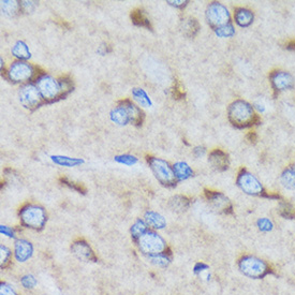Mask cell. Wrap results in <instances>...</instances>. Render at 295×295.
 Segmentation results:
<instances>
[{"instance_id":"3957f363","label":"cell","mask_w":295,"mask_h":295,"mask_svg":"<svg viewBox=\"0 0 295 295\" xmlns=\"http://www.w3.org/2000/svg\"><path fill=\"white\" fill-rule=\"evenodd\" d=\"M19 216L23 225L36 231L42 230L48 220L44 208L36 204H27L23 206L20 209Z\"/></svg>"},{"instance_id":"74e56055","label":"cell","mask_w":295,"mask_h":295,"mask_svg":"<svg viewBox=\"0 0 295 295\" xmlns=\"http://www.w3.org/2000/svg\"><path fill=\"white\" fill-rule=\"evenodd\" d=\"M0 233H2L3 235L10 238H15V236H17V234H15V231L13 228L8 225H4V224L0 225Z\"/></svg>"},{"instance_id":"83f0119b","label":"cell","mask_w":295,"mask_h":295,"mask_svg":"<svg viewBox=\"0 0 295 295\" xmlns=\"http://www.w3.org/2000/svg\"><path fill=\"white\" fill-rule=\"evenodd\" d=\"M280 180L282 186L286 189H295V171L292 169L291 165L290 168L283 171Z\"/></svg>"},{"instance_id":"d6986e66","label":"cell","mask_w":295,"mask_h":295,"mask_svg":"<svg viewBox=\"0 0 295 295\" xmlns=\"http://www.w3.org/2000/svg\"><path fill=\"white\" fill-rule=\"evenodd\" d=\"M173 171H174V174H175L177 181L186 180L193 175L192 169L189 166L188 163L184 161H178L176 163H174Z\"/></svg>"},{"instance_id":"bcb514c9","label":"cell","mask_w":295,"mask_h":295,"mask_svg":"<svg viewBox=\"0 0 295 295\" xmlns=\"http://www.w3.org/2000/svg\"><path fill=\"white\" fill-rule=\"evenodd\" d=\"M291 166H292V169H293V170H294V171H295V164H292V165H291Z\"/></svg>"},{"instance_id":"ee69618b","label":"cell","mask_w":295,"mask_h":295,"mask_svg":"<svg viewBox=\"0 0 295 295\" xmlns=\"http://www.w3.org/2000/svg\"><path fill=\"white\" fill-rule=\"evenodd\" d=\"M247 139L250 142H254L256 140V134L254 132H250L247 135Z\"/></svg>"},{"instance_id":"b9f144b4","label":"cell","mask_w":295,"mask_h":295,"mask_svg":"<svg viewBox=\"0 0 295 295\" xmlns=\"http://www.w3.org/2000/svg\"><path fill=\"white\" fill-rule=\"evenodd\" d=\"M193 154H194V156L196 158H200V157L205 155V148H204V147H195L193 149Z\"/></svg>"},{"instance_id":"2e32d148","label":"cell","mask_w":295,"mask_h":295,"mask_svg":"<svg viewBox=\"0 0 295 295\" xmlns=\"http://www.w3.org/2000/svg\"><path fill=\"white\" fill-rule=\"evenodd\" d=\"M208 162L213 166V169L219 172H223L229 169L230 160L229 156L221 149H215L211 151L208 157Z\"/></svg>"},{"instance_id":"5bb4252c","label":"cell","mask_w":295,"mask_h":295,"mask_svg":"<svg viewBox=\"0 0 295 295\" xmlns=\"http://www.w3.org/2000/svg\"><path fill=\"white\" fill-rule=\"evenodd\" d=\"M110 118L118 126H127L131 124V117L125 101H120L110 113Z\"/></svg>"},{"instance_id":"4316f807","label":"cell","mask_w":295,"mask_h":295,"mask_svg":"<svg viewBox=\"0 0 295 295\" xmlns=\"http://www.w3.org/2000/svg\"><path fill=\"white\" fill-rule=\"evenodd\" d=\"M131 235L134 240H137L140 238L142 235L148 231V225L145 222V220H142V219H139V220L135 221L132 226H131Z\"/></svg>"},{"instance_id":"ffe728a7","label":"cell","mask_w":295,"mask_h":295,"mask_svg":"<svg viewBox=\"0 0 295 295\" xmlns=\"http://www.w3.org/2000/svg\"><path fill=\"white\" fill-rule=\"evenodd\" d=\"M11 53L15 58L18 60H22V62H27L32 57V53H30L27 44L24 41H18L15 43L11 50Z\"/></svg>"},{"instance_id":"9a60e30c","label":"cell","mask_w":295,"mask_h":295,"mask_svg":"<svg viewBox=\"0 0 295 295\" xmlns=\"http://www.w3.org/2000/svg\"><path fill=\"white\" fill-rule=\"evenodd\" d=\"M34 247L26 239H18L14 244V256L19 262H26L33 256Z\"/></svg>"},{"instance_id":"7c38bea8","label":"cell","mask_w":295,"mask_h":295,"mask_svg":"<svg viewBox=\"0 0 295 295\" xmlns=\"http://www.w3.org/2000/svg\"><path fill=\"white\" fill-rule=\"evenodd\" d=\"M269 79L276 92L291 89L294 86V80L292 75L284 71H274L269 75Z\"/></svg>"},{"instance_id":"7a4b0ae2","label":"cell","mask_w":295,"mask_h":295,"mask_svg":"<svg viewBox=\"0 0 295 295\" xmlns=\"http://www.w3.org/2000/svg\"><path fill=\"white\" fill-rule=\"evenodd\" d=\"M238 268L241 274L252 279H262L274 274L268 264L253 255H244L238 261Z\"/></svg>"},{"instance_id":"8fae6325","label":"cell","mask_w":295,"mask_h":295,"mask_svg":"<svg viewBox=\"0 0 295 295\" xmlns=\"http://www.w3.org/2000/svg\"><path fill=\"white\" fill-rule=\"evenodd\" d=\"M206 198L210 206L218 213L226 215L233 213L232 203L223 193L217 191H206Z\"/></svg>"},{"instance_id":"60d3db41","label":"cell","mask_w":295,"mask_h":295,"mask_svg":"<svg viewBox=\"0 0 295 295\" xmlns=\"http://www.w3.org/2000/svg\"><path fill=\"white\" fill-rule=\"evenodd\" d=\"M110 51H111V49H109V47L107 44H101L97 52H98V54L104 56V55H107Z\"/></svg>"},{"instance_id":"cb8c5ba5","label":"cell","mask_w":295,"mask_h":295,"mask_svg":"<svg viewBox=\"0 0 295 295\" xmlns=\"http://www.w3.org/2000/svg\"><path fill=\"white\" fill-rule=\"evenodd\" d=\"M132 97L134 101L139 104V107L142 108H150L153 107V102H151L149 96L142 88H133L132 89Z\"/></svg>"},{"instance_id":"484cf974","label":"cell","mask_w":295,"mask_h":295,"mask_svg":"<svg viewBox=\"0 0 295 295\" xmlns=\"http://www.w3.org/2000/svg\"><path fill=\"white\" fill-rule=\"evenodd\" d=\"M189 204L190 201L183 195L174 196L170 201V206L174 211H185L189 207Z\"/></svg>"},{"instance_id":"d4e9b609","label":"cell","mask_w":295,"mask_h":295,"mask_svg":"<svg viewBox=\"0 0 295 295\" xmlns=\"http://www.w3.org/2000/svg\"><path fill=\"white\" fill-rule=\"evenodd\" d=\"M181 28H183V33L188 38H193L196 34L199 33L200 25L199 22L195 19L188 18L183 21V24H181Z\"/></svg>"},{"instance_id":"52a82bcc","label":"cell","mask_w":295,"mask_h":295,"mask_svg":"<svg viewBox=\"0 0 295 295\" xmlns=\"http://www.w3.org/2000/svg\"><path fill=\"white\" fill-rule=\"evenodd\" d=\"M36 74L35 67L27 62L17 60L10 65L8 69V78L15 84H27Z\"/></svg>"},{"instance_id":"277c9868","label":"cell","mask_w":295,"mask_h":295,"mask_svg":"<svg viewBox=\"0 0 295 295\" xmlns=\"http://www.w3.org/2000/svg\"><path fill=\"white\" fill-rule=\"evenodd\" d=\"M147 162L156 179L162 186L168 188L176 186L177 179L174 174L173 166H171L168 161L157 157H148Z\"/></svg>"},{"instance_id":"8992f818","label":"cell","mask_w":295,"mask_h":295,"mask_svg":"<svg viewBox=\"0 0 295 295\" xmlns=\"http://www.w3.org/2000/svg\"><path fill=\"white\" fill-rule=\"evenodd\" d=\"M135 241H137L139 250L147 256L164 253L168 248L165 240L154 231H147L144 235H142Z\"/></svg>"},{"instance_id":"ba28073f","label":"cell","mask_w":295,"mask_h":295,"mask_svg":"<svg viewBox=\"0 0 295 295\" xmlns=\"http://www.w3.org/2000/svg\"><path fill=\"white\" fill-rule=\"evenodd\" d=\"M21 104L27 110H36L43 103V98L35 83H27L22 85L19 90Z\"/></svg>"},{"instance_id":"f35d334b","label":"cell","mask_w":295,"mask_h":295,"mask_svg":"<svg viewBox=\"0 0 295 295\" xmlns=\"http://www.w3.org/2000/svg\"><path fill=\"white\" fill-rule=\"evenodd\" d=\"M208 270V266L206 265L205 263L203 262H200V263H196L194 265V268H193V271L195 275H200L202 276L204 273H207Z\"/></svg>"},{"instance_id":"9c48e42d","label":"cell","mask_w":295,"mask_h":295,"mask_svg":"<svg viewBox=\"0 0 295 295\" xmlns=\"http://www.w3.org/2000/svg\"><path fill=\"white\" fill-rule=\"evenodd\" d=\"M206 20L209 26L213 27L215 30L223 25L229 24L231 15L226 7L220 3H211L207 6Z\"/></svg>"},{"instance_id":"e0dca14e","label":"cell","mask_w":295,"mask_h":295,"mask_svg":"<svg viewBox=\"0 0 295 295\" xmlns=\"http://www.w3.org/2000/svg\"><path fill=\"white\" fill-rule=\"evenodd\" d=\"M144 220L149 228H153L154 230H162L166 225V220L164 217L153 210L146 211L144 215Z\"/></svg>"},{"instance_id":"d590c367","label":"cell","mask_w":295,"mask_h":295,"mask_svg":"<svg viewBox=\"0 0 295 295\" xmlns=\"http://www.w3.org/2000/svg\"><path fill=\"white\" fill-rule=\"evenodd\" d=\"M258 226L259 229L263 232H268L273 229V222H271L267 218H261L258 220Z\"/></svg>"},{"instance_id":"5b68a950","label":"cell","mask_w":295,"mask_h":295,"mask_svg":"<svg viewBox=\"0 0 295 295\" xmlns=\"http://www.w3.org/2000/svg\"><path fill=\"white\" fill-rule=\"evenodd\" d=\"M35 84L39 89L43 100L47 102H53L59 97H65L62 82L49 74H41L37 78Z\"/></svg>"},{"instance_id":"1f68e13d","label":"cell","mask_w":295,"mask_h":295,"mask_svg":"<svg viewBox=\"0 0 295 295\" xmlns=\"http://www.w3.org/2000/svg\"><path fill=\"white\" fill-rule=\"evenodd\" d=\"M215 33L219 38H230L235 35V29H234L231 23H229V24L215 29Z\"/></svg>"},{"instance_id":"f546056e","label":"cell","mask_w":295,"mask_h":295,"mask_svg":"<svg viewBox=\"0 0 295 295\" xmlns=\"http://www.w3.org/2000/svg\"><path fill=\"white\" fill-rule=\"evenodd\" d=\"M131 19L135 25L141 26V27H145V28H150L149 20L146 18V15L142 10L133 11L131 13Z\"/></svg>"},{"instance_id":"836d02e7","label":"cell","mask_w":295,"mask_h":295,"mask_svg":"<svg viewBox=\"0 0 295 295\" xmlns=\"http://www.w3.org/2000/svg\"><path fill=\"white\" fill-rule=\"evenodd\" d=\"M11 255L12 252L9 248L5 245H2L0 247V261H2V267L4 268L8 263H9L10 259H11Z\"/></svg>"},{"instance_id":"30bf717a","label":"cell","mask_w":295,"mask_h":295,"mask_svg":"<svg viewBox=\"0 0 295 295\" xmlns=\"http://www.w3.org/2000/svg\"><path fill=\"white\" fill-rule=\"evenodd\" d=\"M236 184L240 188V190H243L249 195H266V192L264 190L259 179L246 170H241L239 172L236 179Z\"/></svg>"},{"instance_id":"8d00e7d4","label":"cell","mask_w":295,"mask_h":295,"mask_svg":"<svg viewBox=\"0 0 295 295\" xmlns=\"http://www.w3.org/2000/svg\"><path fill=\"white\" fill-rule=\"evenodd\" d=\"M0 295H19V294L14 290L12 285H10L7 282H2V284H0Z\"/></svg>"},{"instance_id":"4fadbf2b","label":"cell","mask_w":295,"mask_h":295,"mask_svg":"<svg viewBox=\"0 0 295 295\" xmlns=\"http://www.w3.org/2000/svg\"><path fill=\"white\" fill-rule=\"evenodd\" d=\"M71 251L80 261L83 262H95L96 255L93 249L84 240L74 241L71 246Z\"/></svg>"},{"instance_id":"44dd1931","label":"cell","mask_w":295,"mask_h":295,"mask_svg":"<svg viewBox=\"0 0 295 295\" xmlns=\"http://www.w3.org/2000/svg\"><path fill=\"white\" fill-rule=\"evenodd\" d=\"M128 110H129L130 113V117H131V124L135 126H141L143 120H144V113L139 108L137 104H134L130 100H124Z\"/></svg>"},{"instance_id":"f6af8a7d","label":"cell","mask_w":295,"mask_h":295,"mask_svg":"<svg viewBox=\"0 0 295 295\" xmlns=\"http://www.w3.org/2000/svg\"><path fill=\"white\" fill-rule=\"evenodd\" d=\"M286 49L289 50H295V41H291L286 44Z\"/></svg>"},{"instance_id":"7402d4cb","label":"cell","mask_w":295,"mask_h":295,"mask_svg":"<svg viewBox=\"0 0 295 295\" xmlns=\"http://www.w3.org/2000/svg\"><path fill=\"white\" fill-rule=\"evenodd\" d=\"M52 161L60 165V166H66V168H74V166H78L84 163V160L80 158H71L67 156H51Z\"/></svg>"},{"instance_id":"603a6c76","label":"cell","mask_w":295,"mask_h":295,"mask_svg":"<svg viewBox=\"0 0 295 295\" xmlns=\"http://www.w3.org/2000/svg\"><path fill=\"white\" fill-rule=\"evenodd\" d=\"M21 3L15 0H5L2 2V12L8 18H14L21 12Z\"/></svg>"},{"instance_id":"ac0fdd59","label":"cell","mask_w":295,"mask_h":295,"mask_svg":"<svg viewBox=\"0 0 295 295\" xmlns=\"http://www.w3.org/2000/svg\"><path fill=\"white\" fill-rule=\"evenodd\" d=\"M234 20H235L238 26L248 27L253 22V13L250 10L245 9V8H237L234 12Z\"/></svg>"},{"instance_id":"7bdbcfd3","label":"cell","mask_w":295,"mask_h":295,"mask_svg":"<svg viewBox=\"0 0 295 295\" xmlns=\"http://www.w3.org/2000/svg\"><path fill=\"white\" fill-rule=\"evenodd\" d=\"M188 2H183V0H180V2H168L169 5L175 7V8H184L187 5Z\"/></svg>"},{"instance_id":"4dcf8cb0","label":"cell","mask_w":295,"mask_h":295,"mask_svg":"<svg viewBox=\"0 0 295 295\" xmlns=\"http://www.w3.org/2000/svg\"><path fill=\"white\" fill-rule=\"evenodd\" d=\"M279 214L282 217L288 219H294L295 218V208L291 205L290 203L281 201L279 204Z\"/></svg>"},{"instance_id":"e575fe53","label":"cell","mask_w":295,"mask_h":295,"mask_svg":"<svg viewBox=\"0 0 295 295\" xmlns=\"http://www.w3.org/2000/svg\"><path fill=\"white\" fill-rule=\"evenodd\" d=\"M21 283L25 289H34L37 285V279L33 275H25L22 277Z\"/></svg>"},{"instance_id":"6da1fadb","label":"cell","mask_w":295,"mask_h":295,"mask_svg":"<svg viewBox=\"0 0 295 295\" xmlns=\"http://www.w3.org/2000/svg\"><path fill=\"white\" fill-rule=\"evenodd\" d=\"M228 117L236 128H247L259 123V117L254 114L251 104L244 100H236L230 104Z\"/></svg>"},{"instance_id":"ab89813d","label":"cell","mask_w":295,"mask_h":295,"mask_svg":"<svg viewBox=\"0 0 295 295\" xmlns=\"http://www.w3.org/2000/svg\"><path fill=\"white\" fill-rule=\"evenodd\" d=\"M21 7L23 10H25L26 12H33L36 7H37V3L35 2H21Z\"/></svg>"},{"instance_id":"f1b7e54d","label":"cell","mask_w":295,"mask_h":295,"mask_svg":"<svg viewBox=\"0 0 295 295\" xmlns=\"http://www.w3.org/2000/svg\"><path fill=\"white\" fill-rule=\"evenodd\" d=\"M148 260L151 264H154L155 266H158V267H166L171 263L170 255L166 254V252L150 255L148 256Z\"/></svg>"},{"instance_id":"d6a6232c","label":"cell","mask_w":295,"mask_h":295,"mask_svg":"<svg viewBox=\"0 0 295 295\" xmlns=\"http://www.w3.org/2000/svg\"><path fill=\"white\" fill-rule=\"evenodd\" d=\"M114 160L116 162H118V163H122V164H125V165H128V166H132L134 164H137L138 161H139L137 157L132 156V155H128V154L115 156Z\"/></svg>"}]
</instances>
